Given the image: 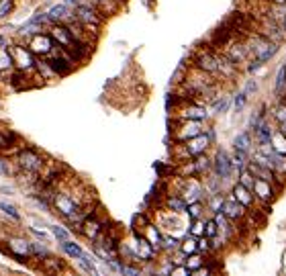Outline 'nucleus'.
Wrapping results in <instances>:
<instances>
[{"label":"nucleus","mask_w":286,"mask_h":276,"mask_svg":"<svg viewBox=\"0 0 286 276\" xmlns=\"http://www.w3.org/2000/svg\"><path fill=\"white\" fill-rule=\"evenodd\" d=\"M14 164L21 174L29 176L31 180H39V176L45 172L47 162H45L43 153H39L35 147H21V149H16Z\"/></svg>","instance_id":"nucleus-1"},{"label":"nucleus","mask_w":286,"mask_h":276,"mask_svg":"<svg viewBox=\"0 0 286 276\" xmlns=\"http://www.w3.org/2000/svg\"><path fill=\"white\" fill-rule=\"evenodd\" d=\"M248 43V51H250V57H256L260 62H270L278 51H280V43L270 39V37H264L260 33H254V35H248L246 39Z\"/></svg>","instance_id":"nucleus-2"},{"label":"nucleus","mask_w":286,"mask_h":276,"mask_svg":"<svg viewBox=\"0 0 286 276\" xmlns=\"http://www.w3.org/2000/svg\"><path fill=\"white\" fill-rule=\"evenodd\" d=\"M213 145V139L209 137V133H200L196 137L188 139V141H182V143H176V149H174V157L176 162H186V160H192L200 153H207L209 147Z\"/></svg>","instance_id":"nucleus-3"},{"label":"nucleus","mask_w":286,"mask_h":276,"mask_svg":"<svg viewBox=\"0 0 286 276\" xmlns=\"http://www.w3.org/2000/svg\"><path fill=\"white\" fill-rule=\"evenodd\" d=\"M74 16L92 33H98L100 27L105 25V12L88 0H80V4L74 8Z\"/></svg>","instance_id":"nucleus-4"},{"label":"nucleus","mask_w":286,"mask_h":276,"mask_svg":"<svg viewBox=\"0 0 286 276\" xmlns=\"http://www.w3.org/2000/svg\"><path fill=\"white\" fill-rule=\"evenodd\" d=\"M207 127H205V121H186V119H176L174 123V129H172V139L176 143H182V141H188V139L196 137L200 133H205Z\"/></svg>","instance_id":"nucleus-5"},{"label":"nucleus","mask_w":286,"mask_h":276,"mask_svg":"<svg viewBox=\"0 0 286 276\" xmlns=\"http://www.w3.org/2000/svg\"><path fill=\"white\" fill-rule=\"evenodd\" d=\"M221 213L231 221V223H235L237 227H243V223L252 217V213L241 205V203H237L231 194L229 196H225L223 199V207H221Z\"/></svg>","instance_id":"nucleus-6"},{"label":"nucleus","mask_w":286,"mask_h":276,"mask_svg":"<svg viewBox=\"0 0 286 276\" xmlns=\"http://www.w3.org/2000/svg\"><path fill=\"white\" fill-rule=\"evenodd\" d=\"M209 115L211 113L207 105L196 101H182L180 107L176 109V119H186V121H207Z\"/></svg>","instance_id":"nucleus-7"},{"label":"nucleus","mask_w":286,"mask_h":276,"mask_svg":"<svg viewBox=\"0 0 286 276\" xmlns=\"http://www.w3.org/2000/svg\"><path fill=\"white\" fill-rule=\"evenodd\" d=\"M10 55H12V64L16 70L21 72H33L37 68V60L35 53L29 49V45H10Z\"/></svg>","instance_id":"nucleus-8"},{"label":"nucleus","mask_w":286,"mask_h":276,"mask_svg":"<svg viewBox=\"0 0 286 276\" xmlns=\"http://www.w3.org/2000/svg\"><path fill=\"white\" fill-rule=\"evenodd\" d=\"M55 41H53V37L49 35V33H33L31 35V39H29V49L37 55V57H47L49 53H53L55 51Z\"/></svg>","instance_id":"nucleus-9"},{"label":"nucleus","mask_w":286,"mask_h":276,"mask_svg":"<svg viewBox=\"0 0 286 276\" xmlns=\"http://www.w3.org/2000/svg\"><path fill=\"white\" fill-rule=\"evenodd\" d=\"M105 229H107V221L98 215V211H92V213L82 221V225L78 227V231H80L86 240H90V242H94Z\"/></svg>","instance_id":"nucleus-10"},{"label":"nucleus","mask_w":286,"mask_h":276,"mask_svg":"<svg viewBox=\"0 0 286 276\" xmlns=\"http://www.w3.org/2000/svg\"><path fill=\"white\" fill-rule=\"evenodd\" d=\"M252 190H254L256 199H258V201H260L264 207H268V205H272V203L276 201L280 186H278V184H274V182H268V180L256 178V180H254V186H252Z\"/></svg>","instance_id":"nucleus-11"},{"label":"nucleus","mask_w":286,"mask_h":276,"mask_svg":"<svg viewBox=\"0 0 286 276\" xmlns=\"http://www.w3.org/2000/svg\"><path fill=\"white\" fill-rule=\"evenodd\" d=\"M237 203H241L250 213H256L258 211V207H264L258 199H256V194H254V190L252 188H248V186H243L241 182H235L233 186H231V192H229Z\"/></svg>","instance_id":"nucleus-12"},{"label":"nucleus","mask_w":286,"mask_h":276,"mask_svg":"<svg viewBox=\"0 0 286 276\" xmlns=\"http://www.w3.org/2000/svg\"><path fill=\"white\" fill-rule=\"evenodd\" d=\"M192 64H194V68H198L200 72L219 78V68H217V53H215V49H200V51H196Z\"/></svg>","instance_id":"nucleus-13"},{"label":"nucleus","mask_w":286,"mask_h":276,"mask_svg":"<svg viewBox=\"0 0 286 276\" xmlns=\"http://www.w3.org/2000/svg\"><path fill=\"white\" fill-rule=\"evenodd\" d=\"M213 172H215L223 182L229 180V178L235 174L233 160H231V155H229L225 149H217V151H215V157H213Z\"/></svg>","instance_id":"nucleus-14"},{"label":"nucleus","mask_w":286,"mask_h":276,"mask_svg":"<svg viewBox=\"0 0 286 276\" xmlns=\"http://www.w3.org/2000/svg\"><path fill=\"white\" fill-rule=\"evenodd\" d=\"M49 35L53 37V41L57 43V47H62L64 51H72V49L76 47V43H78V41L74 39L72 31L68 29V25H64V23H53Z\"/></svg>","instance_id":"nucleus-15"},{"label":"nucleus","mask_w":286,"mask_h":276,"mask_svg":"<svg viewBox=\"0 0 286 276\" xmlns=\"http://www.w3.org/2000/svg\"><path fill=\"white\" fill-rule=\"evenodd\" d=\"M141 233L143 238L155 248V252H161V242H164V233H161V229L155 225V223H151V221H145L141 227Z\"/></svg>","instance_id":"nucleus-16"},{"label":"nucleus","mask_w":286,"mask_h":276,"mask_svg":"<svg viewBox=\"0 0 286 276\" xmlns=\"http://www.w3.org/2000/svg\"><path fill=\"white\" fill-rule=\"evenodd\" d=\"M47 16L51 23H68L70 18H74V10L72 6H68L66 2L64 4H55L47 10Z\"/></svg>","instance_id":"nucleus-17"},{"label":"nucleus","mask_w":286,"mask_h":276,"mask_svg":"<svg viewBox=\"0 0 286 276\" xmlns=\"http://www.w3.org/2000/svg\"><path fill=\"white\" fill-rule=\"evenodd\" d=\"M164 207H166V211H172V213H180L182 215V213H186L188 203L184 201V196L180 192H170L164 199Z\"/></svg>","instance_id":"nucleus-18"},{"label":"nucleus","mask_w":286,"mask_h":276,"mask_svg":"<svg viewBox=\"0 0 286 276\" xmlns=\"http://www.w3.org/2000/svg\"><path fill=\"white\" fill-rule=\"evenodd\" d=\"M8 250L16 256V258H31V244L27 242V240H23V238H10L8 242Z\"/></svg>","instance_id":"nucleus-19"},{"label":"nucleus","mask_w":286,"mask_h":276,"mask_svg":"<svg viewBox=\"0 0 286 276\" xmlns=\"http://www.w3.org/2000/svg\"><path fill=\"white\" fill-rule=\"evenodd\" d=\"M233 149L241 151V153H246L250 157L252 151H254V135H252V131H243V133H239L237 137L233 139Z\"/></svg>","instance_id":"nucleus-20"},{"label":"nucleus","mask_w":286,"mask_h":276,"mask_svg":"<svg viewBox=\"0 0 286 276\" xmlns=\"http://www.w3.org/2000/svg\"><path fill=\"white\" fill-rule=\"evenodd\" d=\"M18 135L10 129H0V153L2 151H12L16 147Z\"/></svg>","instance_id":"nucleus-21"},{"label":"nucleus","mask_w":286,"mask_h":276,"mask_svg":"<svg viewBox=\"0 0 286 276\" xmlns=\"http://www.w3.org/2000/svg\"><path fill=\"white\" fill-rule=\"evenodd\" d=\"M274 94L278 98L286 96V62L278 68L276 72V82H274Z\"/></svg>","instance_id":"nucleus-22"},{"label":"nucleus","mask_w":286,"mask_h":276,"mask_svg":"<svg viewBox=\"0 0 286 276\" xmlns=\"http://www.w3.org/2000/svg\"><path fill=\"white\" fill-rule=\"evenodd\" d=\"M229 105H231V96L229 94H219L211 103V111H213V115H223L229 109Z\"/></svg>","instance_id":"nucleus-23"},{"label":"nucleus","mask_w":286,"mask_h":276,"mask_svg":"<svg viewBox=\"0 0 286 276\" xmlns=\"http://www.w3.org/2000/svg\"><path fill=\"white\" fill-rule=\"evenodd\" d=\"M180 252H182L184 256L196 254V252H198V238H194V235L186 233V238L180 242Z\"/></svg>","instance_id":"nucleus-24"},{"label":"nucleus","mask_w":286,"mask_h":276,"mask_svg":"<svg viewBox=\"0 0 286 276\" xmlns=\"http://www.w3.org/2000/svg\"><path fill=\"white\" fill-rule=\"evenodd\" d=\"M205 211H207L205 201H194V203H188V207H186V215H188L190 221L192 219H202Z\"/></svg>","instance_id":"nucleus-25"},{"label":"nucleus","mask_w":286,"mask_h":276,"mask_svg":"<svg viewBox=\"0 0 286 276\" xmlns=\"http://www.w3.org/2000/svg\"><path fill=\"white\" fill-rule=\"evenodd\" d=\"M78 262H80V266H82V270H84V272H88V274H92V276L100 274V270L96 268V260H94L90 254H86V252H84V254H82V258H80Z\"/></svg>","instance_id":"nucleus-26"},{"label":"nucleus","mask_w":286,"mask_h":276,"mask_svg":"<svg viewBox=\"0 0 286 276\" xmlns=\"http://www.w3.org/2000/svg\"><path fill=\"white\" fill-rule=\"evenodd\" d=\"M270 143H272V147H274V151L278 153V155H284L286 157V135L282 131H274L272 133V139H270Z\"/></svg>","instance_id":"nucleus-27"},{"label":"nucleus","mask_w":286,"mask_h":276,"mask_svg":"<svg viewBox=\"0 0 286 276\" xmlns=\"http://www.w3.org/2000/svg\"><path fill=\"white\" fill-rule=\"evenodd\" d=\"M62 250L70 256V258H74V260H80L82 258V254H84V250L76 244V242H72V240H66V242H62Z\"/></svg>","instance_id":"nucleus-28"},{"label":"nucleus","mask_w":286,"mask_h":276,"mask_svg":"<svg viewBox=\"0 0 286 276\" xmlns=\"http://www.w3.org/2000/svg\"><path fill=\"white\" fill-rule=\"evenodd\" d=\"M180 250V240L176 235H164V242H161V252H168V254H174Z\"/></svg>","instance_id":"nucleus-29"},{"label":"nucleus","mask_w":286,"mask_h":276,"mask_svg":"<svg viewBox=\"0 0 286 276\" xmlns=\"http://www.w3.org/2000/svg\"><path fill=\"white\" fill-rule=\"evenodd\" d=\"M184 264L194 272V270H198L202 264H207V260H205V256H200L198 252L196 254H190V256H186V260H184Z\"/></svg>","instance_id":"nucleus-30"},{"label":"nucleus","mask_w":286,"mask_h":276,"mask_svg":"<svg viewBox=\"0 0 286 276\" xmlns=\"http://www.w3.org/2000/svg\"><path fill=\"white\" fill-rule=\"evenodd\" d=\"M188 233L194 235V238L205 235V221H202V219H192L190 225H188Z\"/></svg>","instance_id":"nucleus-31"},{"label":"nucleus","mask_w":286,"mask_h":276,"mask_svg":"<svg viewBox=\"0 0 286 276\" xmlns=\"http://www.w3.org/2000/svg\"><path fill=\"white\" fill-rule=\"evenodd\" d=\"M31 256H35V258H39V260H47L49 258V250L43 246V244H31Z\"/></svg>","instance_id":"nucleus-32"},{"label":"nucleus","mask_w":286,"mask_h":276,"mask_svg":"<svg viewBox=\"0 0 286 276\" xmlns=\"http://www.w3.org/2000/svg\"><path fill=\"white\" fill-rule=\"evenodd\" d=\"M0 211H2L4 215H8L10 219H14V221H18V219H21V213L16 211V207H14V205H10V203H6V201H0Z\"/></svg>","instance_id":"nucleus-33"},{"label":"nucleus","mask_w":286,"mask_h":276,"mask_svg":"<svg viewBox=\"0 0 286 276\" xmlns=\"http://www.w3.org/2000/svg\"><path fill=\"white\" fill-rule=\"evenodd\" d=\"M10 68H14V64H12V55H10V49L0 47V70H10Z\"/></svg>","instance_id":"nucleus-34"},{"label":"nucleus","mask_w":286,"mask_h":276,"mask_svg":"<svg viewBox=\"0 0 286 276\" xmlns=\"http://www.w3.org/2000/svg\"><path fill=\"white\" fill-rule=\"evenodd\" d=\"M254 174L248 170V168H243V170H239V174H237V182H241L243 186H248V188H252L254 186Z\"/></svg>","instance_id":"nucleus-35"},{"label":"nucleus","mask_w":286,"mask_h":276,"mask_svg":"<svg viewBox=\"0 0 286 276\" xmlns=\"http://www.w3.org/2000/svg\"><path fill=\"white\" fill-rule=\"evenodd\" d=\"M205 235H207V238H211V240L219 235V225H217L215 217H213V219H207V221H205Z\"/></svg>","instance_id":"nucleus-36"},{"label":"nucleus","mask_w":286,"mask_h":276,"mask_svg":"<svg viewBox=\"0 0 286 276\" xmlns=\"http://www.w3.org/2000/svg\"><path fill=\"white\" fill-rule=\"evenodd\" d=\"M248 98H250V96H248L243 90L235 94V98H233V107H235V111H237V113H241V111L246 109V105H248Z\"/></svg>","instance_id":"nucleus-37"},{"label":"nucleus","mask_w":286,"mask_h":276,"mask_svg":"<svg viewBox=\"0 0 286 276\" xmlns=\"http://www.w3.org/2000/svg\"><path fill=\"white\" fill-rule=\"evenodd\" d=\"M51 233L55 235V240H57L59 244H62V242H66V240H70V233H68L62 225H53V227H51Z\"/></svg>","instance_id":"nucleus-38"},{"label":"nucleus","mask_w":286,"mask_h":276,"mask_svg":"<svg viewBox=\"0 0 286 276\" xmlns=\"http://www.w3.org/2000/svg\"><path fill=\"white\" fill-rule=\"evenodd\" d=\"M14 8V0H0V18L8 16Z\"/></svg>","instance_id":"nucleus-39"},{"label":"nucleus","mask_w":286,"mask_h":276,"mask_svg":"<svg viewBox=\"0 0 286 276\" xmlns=\"http://www.w3.org/2000/svg\"><path fill=\"white\" fill-rule=\"evenodd\" d=\"M213 248H211V238H207V235H200L198 238V252L200 254H209Z\"/></svg>","instance_id":"nucleus-40"},{"label":"nucleus","mask_w":286,"mask_h":276,"mask_svg":"<svg viewBox=\"0 0 286 276\" xmlns=\"http://www.w3.org/2000/svg\"><path fill=\"white\" fill-rule=\"evenodd\" d=\"M192 274V270L182 262V264H176L174 268H172V276H190Z\"/></svg>","instance_id":"nucleus-41"},{"label":"nucleus","mask_w":286,"mask_h":276,"mask_svg":"<svg viewBox=\"0 0 286 276\" xmlns=\"http://www.w3.org/2000/svg\"><path fill=\"white\" fill-rule=\"evenodd\" d=\"M243 92H246L248 96L256 94V92H258V82H256V80H248V82H246V88H243Z\"/></svg>","instance_id":"nucleus-42"},{"label":"nucleus","mask_w":286,"mask_h":276,"mask_svg":"<svg viewBox=\"0 0 286 276\" xmlns=\"http://www.w3.org/2000/svg\"><path fill=\"white\" fill-rule=\"evenodd\" d=\"M8 174V166H6V162L0 157V176H6Z\"/></svg>","instance_id":"nucleus-43"},{"label":"nucleus","mask_w":286,"mask_h":276,"mask_svg":"<svg viewBox=\"0 0 286 276\" xmlns=\"http://www.w3.org/2000/svg\"><path fill=\"white\" fill-rule=\"evenodd\" d=\"M278 131H282V133L286 135V121H284V123H280V125H278Z\"/></svg>","instance_id":"nucleus-44"},{"label":"nucleus","mask_w":286,"mask_h":276,"mask_svg":"<svg viewBox=\"0 0 286 276\" xmlns=\"http://www.w3.org/2000/svg\"><path fill=\"white\" fill-rule=\"evenodd\" d=\"M143 4H145L147 8H151V4H153V0H143Z\"/></svg>","instance_id":"nucleus-45"},{"label":"nucleus","mask_w":286,"mask_h":276,"mask_svg":"<svg viewBox=\"0 0 286 276\" xmlns=\"http://www.w3.org/2000/svg\"><path fill=\"white\" fill-rule=\"evenodd\" d=\"M4 43H6V39H4L2 35H0V47H4Z\"/></svg>","instance_id":"nucleus-46"},{"label":"nucleus","mask_w":286,"mask_h":276,"mask_svg":"<svg viewBox=\"0 0 286 276\" xmlns=\"http://www.w3.org/2000/svg\"><path fill=\"white\" fill-rule=\"evenodd\" d=\"M270 2H276V4H286V0H270Z\"/></svg>","instance_id":"nucleus-47"},{"label":"nucleus","mask_w":286,"mask_h":276,"mask_svg":"<svg viewBox=\"0 0 286 276\" xmlns=\"http://www.w3.org/2000/svg\"><path fill=\"white\" fill-rule=\"evenodd\" d=\"M121 2H123V0H121Z\"/></svg>","instance_id":"nucleus-48"}]
</instances>
